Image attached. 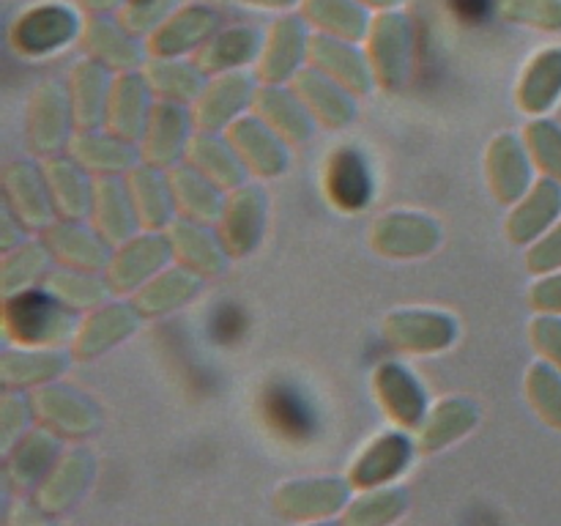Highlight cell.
<instances>
[{
	"mask_svg": "<svg viewBox=\"0 0 561 526\" xmlns=\"http://www.w3.org/2000/svg\"><path fill=\"white\" fill-rule=\"evenodd\" d=\"M5 334L25 348H60L77 338V310L66 307L47 288H25L5 296Z\"/></svg>",
	"mask_w": 561,
	"mask_h": 526,
	"instance_id": "6da1fadb",
	"label": "cell"
},
{
	"mask_svg": "<svg viewBox=\"0 0 561 526\" xmlns=\"http://www.w3.org/2000/svg\"><path fill=\"white\" fill-rule=\"evenodd\" d=\"M367 58H370L373 75H376L378 85L387 91H398L405 85L411 75V64H414V31L411 22L403 14L378 16L367 33Z\"/></svg>",
	"mask_w": 561,
	"mask_h": 526,
	"instance_id": "7a4b0ae2",
	"label": "cell"
},
{
	"mask_svg": "<svg viewBox=\"0 0 561 526\" xmlns=\"http://www.w3.org/2000/svg\"><path fill=\"white\" fill-rule=\"evenodd\" d=\"M77 126L75 110H71L69 88L58 82H42L31 99L27 110V140L31 148L42 157H58L69 148L71 129Z\"/></svg>",
	"mask_w": 561,
	"mask_h": 526,
	"instance_id": "3957f363",
	"label": "cell"
},
{
	"mask_svg": "<svg viewBox=\"0 0 561 526\" xmlns=\"http://www.w3.org/2000/svg\"><path fill=\"white\" fill-rule=\"evenodd\" d=\"M370 244L387 258L414 261L436 252L442 244V228L427 214L389 211L370 228Z\"/></svg>",
	"mask_w": 561,
	"mask_h": 526,
	"instance_id": "277c9868",
	"label": "cell"
},
{
	"mask_svg": "<svg viewBox=\"0 0 561 526\" xmlns=\"http://www.w3.org/2000/svg\"><path fill=\"white\" fill-rule=\"evenodd\" d=\"M173 258L170 239L162 233H142L121 244L113 261L104 268L107 283L115 294H137L148 279L157 277Z\"/></svg>",
	"mask_w": 561,
	"mask_h": 526,
	"instance_id": "5b68a950",
	"label": "cell"
},
{
	"mask_svg": "<svg viewBox=\"0 0 561 526\" xmlns=\"http://www.w3.org/2000/svg\"><path fill=\"white\" fill-rule=\"evenodd\" d=\"M255 93L257 88L247 71L217 75L192 107L195 132L230 129L244 115V110L255 102Z\"/></svg>",
	"mask_w": 561,
	"mask_h": 526,
	"instance_id": "8992f818",
	"label": "cell"
},
{
	"mask_svg": "<svg viewBox=\"0 0 561 526\" xmlns=\"http://www.w3.org/2000/svg\"><path fill=\"white\" fill-rule=\"evenodd\" d=\"M192 110L184 104L159 99L151 104L146 135H142V159L151 168H175L181 157H186V148L192 140Z\"/></svg>",
	"mask_w": 561,
	"mask_h": 526,
	"instance_id": "52a82bcc",
	"label": "cell"
},
{
	"mask_svg": "<svg viewBox=\"0 0 561 526\" xmlns=\"http://www.w3.org/2000/svg\"><path fill=\"white\" fill-rule=\"evenodd\" d=\"M80 31V20L71 9L58 3L36 5V9L25 11L20 20L11 27V44L20 55L27 58H42V55L55 53Z\"/></svg>",
	"mask_w": 561,
	"mask_h": 526,
	"instance_id": "ba28073f",
	"label": "cell"
},
{
	"mask_svg": "<svg viewBox=\"0 0 561 526\" xmlns=\"http://www.w3.org/2000/svg\"><path fill=\"white\" fill-rule=\"evenodd\" d=\"M266 230V192L255 184H244L230 192L219 217V239L230 258H244L261 244Z\"/></svg>",
	"mask_w": 561,
	"mask_h": 526,
	"instance_id": "9c48e42d",
	"label": "cell"
},
{
	"mask_svg": "<svg viewBox=\"0 0 561 526\" xmlns=\"http://www.w3.org/2000/svg\"><path fill=\"white\" fill-rule=\"evenodd\" d=\"M44 244L64 266L80 272H102L113 261V244L80 219H55L44 228Z\"/></svg>",
	"mask_w": 561,
	"mask_h": 526,
	"instance_id": "30bf717a",
	"label": "cell"
},
{
	"mask_svg": "<svg viewBox=\"0 0 561 526\" xmlns=\"http://www.w3.org/2000/svg\"><path fill=\"white\" fill-rule=\"evenodd\" d=\"M323 192H327V201L340 211L367 208L376 192V179L367 159L351 146L334 148L332 157L323 164Z\"/></svg>",
	"mask_w": 561,
	"mask_h": 526,
	"instance_id": "8fae6325",
	"label": "cell"
},
{
	"mask_svg": "<svg viewBox=\"0 0 561 526\" xmlns=\"http://www.w3.org/2000/svg\"><path fill=\"white\" fill-rule=\"evenodd\" d=\"M383 332L394 348L411 354H436L455 343L458 323L453 316L438 310H398L387 318Z\"/></svg>",
	"mask_w": 561,
	"mask_h": 526,
	"instance_id": "7c38bea8",
	"label": "cell"
},
{
	"mask_svg": "<svg viewBox=\"0 0 561 526\" xmlns=\"http://www.w3.org/2000/svg\"><path fill=\"white\" fill-rule=\"evenodd\" d=\"M307 64L316 66L318 71L332 77V80L340 82L343 88H348L354 96L356 93H359V96L362 93H370V88L376 85L370 58H365V53L356 49L354 42H345V38L327 36V33L310 36Z\"/></svg>",
	"mask_w": 561,
	"mask_h": 526,
	"instance_id": "4fadbf2b",
	"label": "cell"
},
{
	"mask_svg": "<svg viewBox=\"0 0 561 526\" xmlns=\"http://www.w3.org/2000/svg\"><path fill=\"white\" fill-rule=\"evenodd\" d=\"M228 132L230 146L236 148L247 168L263 179H274L288 168V142L261 118V115H241Z\"/></svg>",
	"mask_w": 561,
	"mask_h": 526,
	"instance_id": "5bb4252c",
	"label": "cell"
},
{
	"mask_svg": "<svg viewBox=\"0 0 561 526\" xmlns=\"http://www.w3.org/2000/svg\"><path fill=\"white\" fill-rule=\"evenodd\" d=\"M307 49H310V33L299 16H283L268 31L263 53L257 58V75L272 85H283L294 80L305 69Z\"/></svg>",
	"mask_w": 561,
	"mask_h": 526,
	"instance_id": "9a60e30c",
	"label": "cell"
},
{
	"mask_svg": "<svg viewBox=\"0 0 561 526\" xmlns=\"http://www.w3.org/2000/svg\"><path fill=\"white\" fill-rule=\"evenodd\" d=\"M219 31V14L208 5H184L173 11L148 38L153 58H181L201 49Z\"/></svg>",
	"mask_w": 561,
	"mask_h": 526,
	"instance_id": "2e32d148",
	"label": "cell"
},
{
	"mask_svg": "<svg viewBox=\"0 0 561 526\" xmlns=\"http://www.w3.org/2000/svg\"><path fill=\"white\" fill-rule=\"evenodd\" d=\"M5 197L14 217L27 228H47L55 222L53 192H49L47 175L31 162H11L5 168Z\"/></svg>",
	"mask_w": 561,
	"mask_h": 526,
	"instance_id": "e0dca14e",
	"label": "cell"
},
{
	"mask_svg": "<svg viewBox=\"0 0 561 526\" xmlns=\"http://www.w3.org/2000/svg\"><path fill=\"white\" fill-rule=\"evenodd\" d=\"M488 181L499 203H518L531 190V153L520 137L499 135L485 157Z\"/></svg>",
	"mask_w": 561,
	"mask_h": 526,
	"instance_id": "ac0fdd59",
	"label": "cell"
},
{
	"mask_svg": "<svg viewBox=\"0 0 561 526\" xmlns=\"http://www.w3.org/2000/svg\"><path fill=\"white\" fill-rule=\"evenodd\" d=\"M168 239L173 247V258H179L181 266L203 274H219L228 266V247L222 244L219 233H214L208 225L195 222V219L175 217L168 225Z\"/></svg>",
	"mask_w": 561,
	"mask_h": 526,
	"instance_id": "d6986e66",
	"label": "cell"
},
{
	"mask_svg": "<svg viewBox=\"0 0 561 526\" xmlns=\"http://www.w3.org/2000/svg\"><path fill=\"white\" fill-rule=\"evenodd\" d=\"M561 217V181L540 179L518 203L507 219V236L515 244H535Z\"/></svg>",
	"mask_w": 561,
	"mask_h": 526,
	"instance_id": "ffe728a7",
	"label": "cell"
},
{
	"mask_svg": "<svg viewBox=\"0 0 561 526\" xmlns=\"http://www.w3.org/2000/svg\"><path fill=\"white\" fill-rule=\"evenodd\" d=\"M151 85L146 77L124 71L118 80L113 82L107 102V115H104V129L113 135L124 137V140L135 142L142 140L146 135L148 115H151Z\"/></svg>",
	"mask_w": 561,
	"mask_h": 526,
	"instance_id": "44dd1931",
	"label": "cell"
},
{
	"mask_svg": "<svg viewBox=\"0 0 561 526\" xmlns=\"http://www.w3.org/2000/svg\"><path fill=\"white\" fill-rule=\"evenodd\" d=\"M376 395L383 411L403 427H422L427 416V398L422 384L416 381L409 367L398 362H383L376 370Z\"/></svg>",
	"mask_w": 561,
	"mask_h": 526,
	"instance_id": "7402d4cb",
	"label": "cell"
},
{
	"mask_svg": "<svg viewBox=\"0 0 561 526\" xmlns=\"http://www.w3.org/2000/svg\"><path fill=\"white\" fill-rule=\"evenodd\" d=\"M69 153L96 179L129 173L137 159L135 142L124 140L107 129H77L69 142Z\"/></svg>",
	"mask_w": 561,
	"mask_h": 526,
	"instance_id": "603a6c76",
	"label": "cell"
},
{
	"mask_svg": "<svg viewBox=\"0 0 561 526\" xmlns=\"http://www.w3.org/2000/svg\"><path fill=\"white\" fill-rule=\"evenodd\" d=\"M140 312L135 305L126 301H107L99 310H93L85 321L80 323V332L75 338V354L80 359H93L110 351L113 345L124 343L129 334H135Z\"/></svg>",
	"mask_w": 561,
	"mask_h": 526,
	"instance_id": "cb8c5ba5",
	"label": "cell"
},
{
	"mask_svg": "<svg viewBox=\"0 0 561 526\" xmlns=\"http://www.w3.org/2000/svg\"><path fill=\"white\" fill-rule=\"evenodd\" d=\"M294 91L299 93L301 102L310 107L321 124L332 126V129H343L356 118V102L354 93L318 71L316 66H305L299 75L294 77Z\"/></svg>",
	"mask_w": 561,
	"mask_h": 526,
	"instance_id": "d4e9b609",
	"label": "cell"
},
{
	"mask_svg": "<svg viewBox=\"0 0 561 526\" xmlns=\"http://www.w3.org/2000/svg\"><path fill=\"white\" fill-rule=\"evenodd\" d=\"M44 175H47L49 192H53L60 219L85 222L93 211V197H96V184L88 179L91 173L77 159L58 153V157L47 159Z\"/></svg>",
	"mask_w": 561,
	"mask_h": 526,
	"instance_id": "484cf974",
	"label": "cell"
},
{
	"mask_svg": "<svg viewBox=\"0 0 561 526\" xmlns=\"http://www.w3.org/2000/svg\"><path fill=\"white\" fill-rule=\"evenodd\" d=\"M186 164L206 175L211 184H217L222 192H233L244 186L247 164L236 153L228 137H219V132H195L186 148Z\"/></svg>",
	"mask_w": 561,
	"mask_h": 526,
	"instance_id": "4316f807",
	"label": "cell"
},
{
	"mask_svg": "<svg viewBox=\"0 0 561 526\" xmlns=\"http://www.w3.org/2000/svg\"><path fill=\"white\" fill-rule=\"evenodd\" d=\"M252 107L285 142L310 140L312 129H316V115L310 113V107L301 102L299 93L285 91L283 85L266 82L263 88H257Z\"/></svg>",
	"mask_w": 561,
	"mask_h": 526,
	"instance_id": "83f0119b",
	"label": "cell"
},
{
	"mask_svg": "<svg viewBox=\"0 0 561 526\" xmlns=\"http://www.w3.org/2000/svg\"><path fill=\"white\" fill-rule=\"evenodd\" d=\"M33 405L49 427L66 433V436H85L99 425V411L88 400V395L75 387H64V384L38 389L33 395Z\"/></svg>",
	"mask_w": 561,
	"mask_h": 526,
	"instance_id": "f1b7e54d",
	"label": "cell"
},
{
	"mask_svg": "<svg viewBox=\"0 0 561 526\" xmlns=\"http://www.w3.org/2000/svg\"><path fill=\"white\" fill-rule=\"evenodd\" d=\"M93 228L104 236L113 247L126 244L129 239H135L137 217L135 201L129 195V186L121 184L118 179H99L96 181V197H93Z\"/></svg>",
	"mask_w": 561,
	"mask_h": 526,
	"instance_id": "f546056e",
	"label": "cell"
},
{
	"mask_svg": "<svg viewBox=\"0 0 561 526\" xmlns=\"http://www.w3.org/2000/svg\"><path fill=\"white\" fill-rule=\"evenodd\" d=\"M168 181L181 217L195 219V222L203 225H219V217H222L228 197H222V190L217 184H211L206 175L197 173L192 164H175V168H170Z\"/></svg>",
	"mask_w": 561,
	"mask_h": 526,
	"instance_id": "4dcf8cb0",
	"label": "cell"
},
{
	"mask_svg": "<svg viewBox=\"0 0 561 526\" xmlns=\"http://www.w3.org/2000/svg\"><path fill=\"white\" fill-rule=\"evenodd\" d=\"M113 77L107 66L99 60H82L69 77V99L75 110L77 129H99L107 115L110 91H113Z\"/></svg>",
	"mask_w": 561,
	"mask_h": 526,
	"instance_id": "1f68e13d",
	"label": "cell"
},
{
	"mask_svg": "<svg viewBox=\"0 0 561 526\" xmlns=\"http://www.w3.org/2000/svg\"><path fill=\"white\" fill-rule=\"evenodd\" d=\"M263 44H266V38H263V33L257 27H228V31H217L197 49V66L206 75L239 71L241 66L261 58Z\"/></svg>",
	"mask_w": 561,
	"mask_h": 526,
	"instance_id": "d6a6232c",
	"label": "cell"
},
{
	"mask_svg": "<svg viewBox=\"0 0 561 526\" xmlns=\"http://www.w3.org/2000/svg\"><path fill=\"white\" fill-rule=\"evenodd\" d=\"M201 277L203 274L192 272V268L186 266L162 268L157 277L148 279V283L137 290L131 305H135L137 312L146 318L168 316V312L190 305V301L201 294Z\"/></svg>",
	"mask_w": 561,
	"mask_h": 526,
	"instance_id": "836d02e7",
	"label": "cell"
},
{
	"mask_svg": "<svg viewBox=\"0 0 561 526\" xmlns=\"http://www.w3.org/2000/svg\"><path fill=\"white\" fill-rule=\"evenodd\" d=\"M411 455H414V444L405 433H383L359 455L351 469V485L378 488L383 482H392L394 477L403 474Z\"/></svg>",
	"mask_w": 561,
	"mask_h": 526,
	"instance_id": "e575fe53",
	"label": "cell"
},
{
	"mask_svg": "<svg viewBox=\"0 0 561 526\" xmlns=\"http://www.w3.org/2000/svg\"><path fill=\"white\" fill-rule=\"evenodd\" d=\"M126 186L135 201L137 217H140L142 228L159 230L175 219V201L173 190H170L168 175L159 173V168L151 164H135L126 173Z\"/></svg>",
	"mask_w": 561,
	"mask_h": 526,
	"instance_id": "d590c367",
	"label": "cell"
},
{
	"mask_svg": "<svg viewBox=\"0 0 561 526\" xmlns=\"http://www.w3.org/2000/svg\"><path fill=\"white\" fill-rule=\"evenodd\" d=\"M263 416L288 442H307L316 431V414L299 389L290 384H272L263 392Z\"/></svg>",
	"mask_w": 561,
	"mask_h": 526,
	"instance_id": "8d00e7d4",
	"label": "cell"
},
{
	"mask_svg": "<svg viewBox=\"0 0 561 526\" xmlns=\"http://www.w3.org/2000/svg\"><path fill=\"white\" fill-rule=\"evenodd\" d=\"M348 499V485L340 480H294L279 488L277 507L290 518H321L340 510Z\"/></svg>",
	"mask_w": 561,
	"mask_h": 526,
	"instance_id": "74e56055",
	"label": "cell"
},
{
	"mask_svg": "<svg viewBox=\"0 0 561 526\" xmlns=\"http://www.w3.org/2000/svg\"><path fill=\"white\" fill-rule=\"evenodd\" d=\"M135 33L126 31L121 20L96 16L85 27V49L93 60H99L107 69L131 71L142 64V49L137 47Z\"/></svg>",
	"mask_w": 561,
	"mask_h": 526,
	"instance_id": "f35d334b",
	"label": "cell"
},
{
	"mask_svg": "<svg viewBox=\"0 0 561 526\" xmlns=\"http://www.w3.org/2000/svg\"><path fill=\"white\" fill-rule=\"evenodd\" d=\"M69 367L64 348H11L0 359L5 387H42Z\"/></svg>",
	"mask_w": 561,
	"mask_h": 526,
	"instance_id": "ab89813d",
	"label": "cell"
},
{
	"mask_svg": "<svg viewBox=\"0 0 561 526\" xmlns=\"http://www.w3.org/2000/svg\"><path fill=\"white\" fill-rule=\"evenodd\" d=\"M561 96V47L546 49L526 66L518 85V104L524 113L540 115Z\"/></svg>",
	"mask_w": 561,
	"mask_h": 526,
	"instance_id": "60d3db41",
	"label": "cell"
},
{
	"mask_svg": "<svg viewBox=\"0 0 561 526\" xmlns=\"http://www.w3.org/2000/svg\"><path fill=\"white\" fill-rule=\"evenodd\" d=\"M146 80L151 85V91L159 99H168V102H197L201 93L206 91V71L190 60L179 58H157L148 64Z\"/></svg>",
	"mask_w": 561,
	"mask_h": 526,
	"instance_id": "b9f144b4",
	"label": "cell"
},
{
	"mask_svg": "<svg viewBox=\"0 0 561 526\" xmlns=\"http://www.w3.org/2000/svg\"><path fill=\"white\" fill-rule=\"evenodd\" d=\"M305 16L321 33L345 42H359L373 25L359 0H305Z\"/></svg>",
	"mask_w": 561,
	"mask_h": 526,
	"instance_id": "7bdbcfd3",
	"label": "cell"
},
{
	"mask_svg": "<svg viewBox=\"0 0 561 526\" xmlns=\"http://www.w3.org/2000/svg\"><path fill=\"white\" fill-rule=\"evenodd\" d=\"M477 425V405L463 398H447L425 416L422 422V449H442L447 444L458 442L460 436Z\"/></svg>",
	"mask_w": 561,
	"mask_h": 526,
	"instance_id": "ee69618b",
	"label": "cell"
},
{
	"mask_svg": "<svg viewBox=\"0 0 561 526\" xmlns=\"http://www.w3.org/2000/svg\"><path fill=\"white\" fill-rule=\"evenodd\" d=\"M44 288L53 296H58L66 307L71 310H99L102 305H107L110 288L107 279H99L93 272H80V268H58V272L47 274L44 279Z\"/></svg>",
	"mask_w": 561,
	"mask_h": 526,
	"instance_id": "f6af8a7d",
	"label": "cell"
},
{
	"mask_svg": "<svg viewBox=\"0 0 561 526\" xmlns=\"http://www.w3.org/2000/svg\"><path fill=\"white\" fill-rule=\"evenodd\" d=\"M91 474H93L91 455L82 453V449L69 453L64 460H60L58 469H55L53 480L42 488V493H38V502H42L44 510H53V513L69 507V504L80 496L82 488L88 485Z\"/></svg>",
	"mask_w": 561,
	"mask_h": 526,
	"instance_id": "bcb514c9",
	"label": "cell"
},
{
	"mask_svg": "<svg viewBox=\"0 0 561 526\" xmlns=\"http://www.w3.org/2000/svg\"><path fill=\"white\" fill-rule=\"evenodd\" d=\"M49 261H53V252H49V247L44 244V239L25 241V244L5 252V261H3L5 296L20 294V290L25 288H33V285L44 277Z\"/></svg>",
	"mask_w": 561,
	"mask_h": 526,
	"instance_id": "7dc6e473",
	"label": "cell"
},
{
	"mask_svg": "<svg viewBox=\"0 0 561 526\" xmlns=\"http://www.w3.org/2000/svg\"><path fill=\"white\" fill-rule=\"evenodd\" d=\"M58 449V438L47 431H36L27 438H22V442L16 444L14 460H11V474H14V480L20 482V485L36 482L38 477L49 469V464L55 460Z\"/></svg>",
	"mask_w": 561,
	"mask_h": 526,
	"instance_id": "c3c4849f",
	"label": "cell"
},
{
	"mask_svg": "<svg viewBox=\"0 0 561 526\" xmlns=\"http://www.w3.org/2000/svg\"><path fill=\"white\" fill-rule=\"evenodd\" d=\"M409 504V496L400 488H387V491L367 493L356 499L351 510L345 513L343 526H387L398 518Z\"/></svg>",
	"mask_w": 561,
	"mask_h": 526,
	"instance_id": "681fc988",
	"label": "cell"
},
{
	"mask_svg": "<svg viewBox=\"0 0 561 526\" xmlns=\"http://www.w3.org/2000/svg\"><path fill=\"white\" fill-rule=\"evenodd\" d=\"M526 395L548 425L561 427V370L548 362L531 365L526 376Z\"/></svg>",
	"mask_w": 561,
	"mask_h": 526,
	"instance_id": "f907efd6",
	"label": "cell"
},
{
	"mask_svg": "<svg viewBox=\"0 0 561 526\" xmlns=\"http://www.w3.org/2000/svg\"><path fill=\"white\" fill-rule=\"evenodd\" d=\"M526 148L548 179L561 181V126L553 121H531L524 135Z\"/></svg>",
	"mask_w": 561,
	"mask_h": 526,
	"instance_id": "816d5d0a",
	"label": "cell"
},
{
	"mask_svg": "<svg viewBox=\"0 0 561 526\" xmlns=\"http://www.w3.org/2000/svg\"><path fill=\"white\" fill-rule=\"evenodd\" d=\"M499 11L518 25L561 31V0H499Z\"/></svg>",
	"mask_w": 561,
	"mask_h": 526,
	"instance_id": "f5cc1de1",
	"label": "cell"
},
{
	"mask_svg": "<svg viewBox=\"0 0 561 526\" xmlns=\"http://www.w3.org/2000/svg\"><path fill=\"white\" fill-rule=\"evenodd\" d=\"M173 11L175 0H126L121 5L118 20L129 33H148L151 36Z\"/></svg>",
	"mask_w": 561,
	"mask_h": 526,
	"instance_id": "db71d44e",
	"label": "cell"
},
{
	"mask_svg": "<svg viewBox=\"0 0 561 526\" xmlns=\"http://www.w3.org/2000/svg\"><path fill=\"white\" fill-rule=\"evenodd\" d=\"M531 343L540 351L542 359L561 370V316H546L531 321Z\"/></svg>",
	"mask_w": 561,
	"mask_h": 526,
	"instance_id": "11a10c76",
	"label": "cell"
},
{
	"mask_svg": "<svg viewBox=\"0 0 561 526\" xmlns=\"http://www.w3.org/2000/svg\"><path fill=\"white\" fill-rule=\"evenodd\" d=\"M526 266L535 274H551L561 268V222L553 225L542 239H537L535 244L526 252Z\"/></svg>",
	"mask_w": 561,
	"mask_h": 526,
	"instance_id": "9f6ffc18",
	"label": "cell"
},
{
	"mask_svg": "<svg viewBox=\"0 0 561 526\" xmlns=\"http://www.w3.org/2000/svg\"><path fill=\"white\" fill-rule=\"evenodd\" d=\"M531 305L540 312H551V316H561V272L546 274L537 279L535 288L529 294Z\"/></svg>",
	"mask_w": 561,
	"mask_h": 526,
	"instance_id": "6f0895ef",
	"label": "cell"
},
{
	"mask_svg": "<svg viewBox=\"0 0 561 526\" xmlns=\"http://www.w3.org/2000/svg\"><path fill=\"white\" fill-rule=\"evenodd\" d=\"M31 420V405L20 398V395L9 392L3 398V420H0V427H3L5 442H14V433H20L22 427Z\"/></svg>",
	"mask_w": 561,
	"mask_h": 526,
	"instance_id": "680465c9",
	"label": "cell"
},
{
	"mask_svg": "<svg viewBox=\"0 0 561 526\" xmlns=\"http://www.w3.org/2000/svg\"><path fill=\"white\" fill-rule=\"evenodd\" d=\"M493 3H496V0H449L453 11L458 14V20H463V22L485 20Z\"/></svg>",
	"mask_w": 561,
	"mask_h": 526,
	"instance_id": "91938a15",
	"label": "cell"
},
{
	"mask_svg": "<svg viewBox=\"0 0 561 526\" xmlns=\"http://www.w3.org/2000/svg\"><path fill=\"white\" fill-rule=\"evenodd\" d=\"M126 0H85V5H91L93 11H110V9H121Z\"/></svg>",
	"mask_w": 561,
	"mask_h": 526,
	"instance_id": "94428289",
	"label": "cell"
},
{
	"mask_svg": "<svg viewBox=\"0 0 561 526\" xmlns=\"http://www.w3.org/2000/svg\"><path fill=\"white\" fill-rule=\"evenodd\" d=\"M247 3L268 5V9H285V5H294V3H299V0H247Z\"/></svg>",
	"mask_w": 561,
	"mask_h": 526,
	"instance_id": "6125c7cd",
	"label": "cell"
},
{
	"mask_svg": "<svg viewBox=\"0 0 561 526\" xmlns=\"http://www.w3.org/2000/svg\"><path fill=\"white\" fill-rule=\"evenodd\" d=\"M362 5H376V9H394L400 0H359Z\"/></svg>",
	"mask_w": 561,
	"mask_h": 526,
	"instance_id": "be15d7a7",
	"label": "cell"
},
{
	"mask_svg": "<svg viewBox=\"0 0 561 526\" xmlns=\"http://www.w3.org/2000/svg\"><path fill=\"white\" fill-rule=\"evenodd\" d=\"M316 526H337V524H316Z\"/></svg>",
	"mask_w": 561,
	"mask_h": 526,
	"instance_id": "e7e4bbea",
	"label": "cell"
}]
</instances>
